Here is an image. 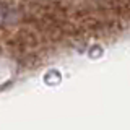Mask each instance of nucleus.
Here are the masks:
<instances>
[{
  "label": "nucleus",
  "instance_id": "nucleus-1",
  "mask_svg": "<svg viewBox=\"0 0 130 130\" xmlns=\"http://www.w3.org/2000/svg\"><path fill=\"white\" fill-rule=\"evenodd\" d=\"M20 13L13 7H7L0 3V26H11V24L18 23Z\"/></svg>",
  "mask_w": 130,
  "mask_h": 130
}]
</instances>
